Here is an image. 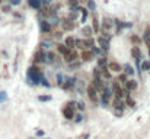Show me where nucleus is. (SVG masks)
Returning <instances> with one entry per match:
<instances>
[{"mask_svg":"<svg viewBox=\"0 0 150 139\" xmlns=\"http://www.w3.org/2000/svg\"><path fill=\"white\" fill-rule=\"evenodd\" d=\"M28 80H29L31 84H40L44 80V74H42V71L38 67L32 65L29 68V71H28Z\"/></svg>","mask_w":150,"mask_h":139,"instance_id":"nucleus-1","label":"nucleus"},{"mask_svg":"<svg viewBox=\"0 0 150 139\" xmlns=\"http://www.w3.org/2000/svg\"><path fill=\"white\" fill-rule=\"evenodd\" d=\"M111 90H112V94H114L115 97H119V99H122L124 96H125V97H127V96H130L127 88H125V90H122V88H121V86H119L118 80H115V81L112 83V88H111Z\"/></svg>","mask_w":150,"mask_h":139,"instance_id":"nucleus-2","label":"nucleus"},{"mask_svg":"<svg viewBox=\"0 0 150 139\" xmlns=\"http://www.w3.org/2000/svg\"><path fill=\"white\" fill-rule=\"evenodd\" d=\"M61 28H63V31H69L70 32V31H73L76 28V23H74V21L66 18V19L61 21Z\"/></svg>","mask_w":150,"mask_h":139,"instance_id":"nucleus-3","label":"nucleus"},{"mask_svg":"<svg viewBox=\"0 0 150 139\" xmlns=\"http://www.w3.org/2000/svg\"><path fill=\"white\" fill-rule=\"evenodd\" d=\"M40 29H41V32L45 34V35H50V34L53 32V26H51V23H50L48 21H41V22H40Z\"/></svg>","mask_w":150,"mask_h":139,"instance_id":"nucleus-4","label":"nucleus"},{"mask_svg":"<svg viewBox=\"0 0 150 139\" xmlns=\"http://www.w3.org/2000/svg\"><path fill=\"white\" fill-rule=\"evenodd\" d=\"M88 96H89V99L93 101V103H96L98 101V90L95 88V86L93 84H90V86H88Z\"/></svg>","mask_w":150,"mask_h":139,"instance_id":"nucleus-5","label":"nucleus"},{"mask_svg":"<svg viewBox=\"0 0 150 139\" xmlns=\"http://www.w3.org/2000/svg\"><path fill=\"white\" fill-rule=\"evenodd\" d=\"M131 55H133V58L135 60L137 65L140 67V58H141V51H140V48H138L137 45H134V47L131 48Z\"/></svg>","mask_w":150,"mask_h":139,"instance_id":"nucleus-6","label":"nucleus"},{"mask_svg":"<svg viewBox=\"0 0 150 139\" xmlns=\"http://www.w3.org/2000/svg\"><path fill=\"white\" fill-rule=\"evenodd\" d=\"M77 58H79V55H77V52H76L74 49H72V51H70L69 54H66V55H64V61H66L67 64L77 61Z\"/></svg>","mask_w":150,"mask_h":139,"instance_id":"nucleus-7","label":"nucleus"},{"mask_svg":"<svg viewBox=\"0 0 150 139\" xmlns=\"http://www.w3.org/2000/svg\"><path fill=\"white\" fill-rule=\"evenodd\" d=\"M80 58H82V61H85V62L92 61V60H93V52H92V49H83L82 54H80Z\"/></svg>","mask_w":150,"mask_h":139,"instance_id":"nucleus-8","label":"nucleus"},{"mask_svg":"<svg viewBox=\"0 0 150 139\" xmlns=\"http://www.w3.org/2000/svg\"><path fill=\"white\" fill-rule=\"evenodd\" d=\"M63 116H64L66 119H69V120L74 119V109L70 107V106H64V107H63Z\"/></svg>","mask_w":150,"mask_h":139,"instance_id":"nucleus-9","label":"nucleus"},{"mask_svg":"<svg viewBox=\"0 0 150 139\" xmlns=\"http://www.w3.org/2000/svg\"><path fill=\"white\" fill-rule=\"evenodd\" d=\"M108 39L109 38H105V36H99L98 38V44H99L102 51H108V48H109V41Z\"/></svg>","mask_w":150,"mask_h":139,"instance_id":"nucleus-10","label":"nucleus"},{"mask_svg":"<svg viewBox=\"0 0 150 139\" xmlns=\"http://www.w3.org/2000/svg\"><path fill=\"white\" fill-rule=\"evenodd\" d=\"M56 60H57V58H56V54H54V52L48 51V52L44 54V62H45V64H54Z\"/></svg>","mask_w":150,"mask_h":139,"instance_id":"nucleus-11","label":"nucleus"},{"mask_svg":"<svg viewBox=\"0 0 150 139\" xmlns=\"http://www.w3.org/2000/svg\"><path fill=\"white\" fill-rule=\"evenodd\" d=\"M108 68H109L111 73H121V71H122V65L118 64V62H115V61L108 62Z\"/></svg>","mask_w":150,"mask_h":139,"instance_id":"nucleus-12","label":"nucleus"},{"mask_svg":"<svg viewBox=\"0 0 150 139\" xmlns=\"http://www.w3.org/2000/svg\"><path fill=\"white\" fill-rule=\"evenodd\" d=\"M76 83H77V78H66V81L63 83V88L64 90H70V88H73L74 86H76Z\"/></svg>","mask_w":150,"mask_h":139,"instance_id":"nucleus-13","label":"nucleus"},{"mask_svg":"<svg viewBox=\"0 0 150 139\" xmlns=\"http://www.w3.org/2000/svg\"><path fill=\"white\" fill-rule=\"evenodd\" d=\"M56 47H57V51H58V54H61L63 57H64L66 54H69V52L72 51V49H70V48H69V47H67L66 44H57Z\"/></svg>","mask_w":150,"mask_h":139,"instance_id":"nucleus-14","label":"nucleus"},{"mask_svg":"<svg viewBox=\"0 0 150 139\" xmlns=\"http://www.w3.org/2000/svg\"><path fill=\"white\" fill-rule=\"evenodd\" d=\"M112 104H114V107L117 109V110H124V104H125V101H122V99H119V97H115L114 100H112Z\"/></svg>","mask_w":150,"mask_h":139,"instance_id":"nucleus-15","label":"nucleus"},{"mask_svg":"<svg viewBox=\"0 0 150 139\" xmlns=\"http://www.w3.org/2000/svg\"><path fill=\"white\" fill-rule=\"evenodd\" d=\"M28 5L35 10H41L42 9V2L41 0H28Z\"/></svg>","mask_w":150,"mask_h":139,"instance_id":"nucleus-16","label":"nucleus"},{"mask_svg":"<svg viewBox=\"0 0 150 139\" xmlns=\"http://www.w3.org/2000/svg\"><path fill=\"white\" fill-rule=\"evenodd\" d=\"M137 81L135 80H127V83H125V88L128 90V91H134V90H137Z\"/></svg>","mask_w":150,"mask_h":139,"instance_id":"nucleus-17","label":"nucleus"},{"mask_svg":"<svg viewBox=\"0 0 150 139\" xmlns=\"http://www.w3.org/2000/svg\"><path fill=\"white\" fill-rule=\"evenodd\" d=\"M34 62H35V64H38V62H44V52H42V49H41V48H40V49L35 52Z\"/></svg>","mask_w":150,"mask_h":139,"instance_id":"nucleus-18","label":"nucleus"},{"mask_svg":"<svg viewBox=\"0 0 150 139\" xmlns=\"http://www.w3.org/2000/svg\"><path fill=\"white\" fill-rule=\"evenodd\" d=\"M99 68H101V77L109 80V78H111V71H109L108 65H105V67H99Z\"/></svg>","mask_w":150,"mask_h":139,"instance_id":"nucleus-19","label":"nucleus"},{"mask_svg":"<svg viewBox=\"0 0 150 139\" xmlns=\"http://www.w3.org/2000/svg\"><path fill=\"white\" fill-rule=\"evenodd\" d=\"M47 21L51 23V26H57L60 23V19L57 18V15H48L47 16Z\"/></svg>","mask_w":150,"mask_h":139,"instance_id":"nucleus-20","label":"nucleus"},{"mask_svg":"<svg viewBox=\"0 0 150 139\" xmlns=\"http://www.w3.org/2000/svg\"><path fill=\"white\" fill-rule=\"evenodd\" d=\"M102 28H103V31H109L111 28H112V21L109 19V18H105L103 21H102Z\"/></svg>","mask_w":150,"mask_h":139,"instance_id":"nucleus-21","label":"nucleus"},{"mask_svg":"<svg viewBox=\"0 0 150 139\" xmlns=\"http://www.w3.org/2000/svg\"><path fill=\"white\" fill-rule=\"evenodd\" d=\"M64 44H66V45H67V47H69L70 49H73V48L76 47V39H74L73 36H67V38H66V42H64Z\"/></svg>","mask_w":150,"mask_h":139,"instance_id":"nucleus-22","label":"nucleus"},{"mask_svg":"<svg viewBox=\"0 0 150 139\" xmlns=\"http://www.w3.org/2000/svg\"><path fill=\"white\" fill-rule=\"evenodd\" d=\"M122 71H124L127 75H133V74H134V68H133L130 64H125V65H122Z\"/></svg>","mask_w":150,"mask_h":139,"instance_id":"nucleus-23","label":"nucleus"},{"mask_svg":"<svg viewBox=\"0 0 150 139\" xmlns=\"http://www.w3.org/2000/svg\"><path fill=\"white\" fill-rule=\"evenodd\" d=\"M92 29H93L96 34L99 32V21H98L96 16H93V19H92Z\"/></svg>","mask_w":150,"mask_h":139,"instance_id":"nucleus-24","label":"nucleus"},{"mask_svg":"<svg viewBox=\"0 0 150 139\" xmlns=\"http://www.w3.org/2000/svg\"><path fill=\"white\" fill-rule=\"evenodd\" d=\"M53 45H54V41H53V39H44V41L41 42V47H42V48H48V49H50Z\"/></svg>","mask_w":150,"mask_h":139,"instance_id":"nucleus-25","label":"nucleus"},{"mask_svg":"<svg viewBox=\"0 0 150 139\" xmlns=\"http://www.w3.org/2000/svg\"><path fill=\"white\" fill-rule=\"evenodd\" d=\"M76 48H79V49H88L86 48V44H85V39H76Z\"/></svg>","mask_w":150,"mask_h":139,"instance_id":"nucleus-26","label":"nucleus"},{"mask_svg":"<svg viewBox=\"0 0 150 139\" xmlns=\"http://www.w3.org/2000/svg\"><path fill=\"white\" fill-rule=\"evenodd\" d=\"M143 41H144L146 44L150 41V28H149V26L144 29V34H143Z\"/></svg>","mask_w":150,"mask_h":139,"instance_id":"nucleus-27","label":"nucleus"},{"mask_svg":"<svg viewBox=\"0 0 150 139\" xmlns=\"http://www.w3.org/2000/svg\"><path fill=\"white\" fill-rule=\"evenodd\" d=\"M69 5H70V8L73 10H79L80 9L79 8V0H69Z\"/></svg>","mask_w":150,"mask_h":139,"instance_id":"nucleus-28","label":"nucleus"},{"mask_svg":"<svg viewBox=\"0 0 150 139\" xmlns=\"http://www.w3.org/2000/svg\"><path fill=\"white\" fill-rule=\"evenodd\" d=\"M92 31H93L92 28H89V26H85V28H83V31H82V34H83L86 38H90V36H92Z\"/></svg>","mask_w":150,"mask_h":139,"instance_id":"nucleus-29","label":"nucleus"},{"mask_svg":"<svg viewBox=\"0 0 150 139\" xmlns=\"http://www.w3.org/2000/svg\"><path fill=\"white\" fill-rule=\"evenodd\" d=\"M106 64H108L106 57H99V58H98V67H105Z\"/></svg>","mask_w":150,"mask_h":139,"instance_id":"nucleus-30","label":"nucleus"},{"mask_svg":"<svg viewBox=\"0 0 150 139\" xmlns=\"http://www.w3.org/2000/svg\"><path fill=\"white\" fill-rule=\"evenodd\" d=\"M140 68H141L143 71H150V61H143V62L140 64Z\"/></svg>","mask_w":150,"mask_h":139,"instance_id":"nucleus-31","label":"nucleus"},{"mask_svg":"<svg viewBox=\"0 0 150 139\" xmlns=\"http://www.w3.org/2000/svg\"><path fill=\"white\" fill-rule=\"evenodd\" d=\"M79 12H82V18H80V19H82V22L85 23V21L88 19V9H82V8H80Z\"/></svg>","mask_w":150,"mask_h":139,"instance_id":"nucleus-32","label":"nucleus"},{"mask_svg":"<svg viewBox=\"0 0 150 139\" xmlns=\"http://www.w3.org/2000/svg\"><path fill=\"white\" fill-rule=\"evenodd\" d=\"M125 104H127L128 107H134V106H135V101H134L130 96H127V99H125Z\"/></svg>","mask_w":150,"mask_h":139,"instance_id":"nucleus-33","label":"nucleus"},{"mask_svg":"<svg viewBox=\"0 0 150 139\" xmlns=\"http://www.w3.org/2000/svg\"><path fill=\"white\" fill-rule=\"evenodd\" d=\"M85 44H86V48H92V47L95 45V41H93L92 38H86V39H85Z\"/></svg>","mask_w":150,"mask_h":139,"instance_id":"nucleus-34","label":"nucleus"},{"mask_svg":"<svg viewBox=\"0 0 150 139\" xmlns=\"http://www.w3.org/2000/svg\"><path fill=\"white\" fill-rule=\"evenodd\" d=\"M80 67V62L79 61H74V62H70L69 64V70H76V68H79Z\"/></svg>","mask_w":150,"mask_h":139,"instance_id":"nucleus-35","label":"nucleus"},{"mask_svg":"<svg viewBox=\"0 0 150 139\" xmlns=\"http://www.w3.org/2000/svg\"><path fill=\"white\" fill-rule=\"evenodd\" d=\"M127 77H128V75H127L125 73H124V74H119V77H118V81H119V83H122V84H125V83H127V80H128Z\"/></svg>","mask_w":150,"mask_h":139,"instance_id":"nucleus-36","label":"nucleus"},{"mask_svg":"<svg viewBox=\"0 0 150 139\" xmlns=\"http://www.w3.org/2000/svg\"><path fill=\"white\" fill-rule=\"evenodd\" d=\"M77 16H79V13H77L76 10H72V12H70V15H69V19L76 21V19H77Z\"/></svg>","mask_w":150,"mask_h":139,"instance_id":"nucleus-37","label":"nucleus"},{"mask_svg":"<svg viewBox=\"0 0 150 139\" xmlns=\"http://www.w3.org/2000/svg\"><path fill=\"white\" fill-rule=\"evenodd\" d=\"M88 8H89V10H95L96 9V5H95L93 0H88Z\"/></svg>","mask_w":150,"mask_h":139,"instance_id":"nucleus-38","label":"nucleus"},{"mask_svg":"<svg viewBox=\"0 0 150 139\" xmlns=\"http://www.w3.org/2000/svg\"><path fill=\"white\" fill-rule=\"evenodd\" d=\"M38 100H40V101H48V100H51V97H50V96H40Z\"/></svg>","mask_w":150,"mask_h":139,"instance_id":"nucleus-39","label":"nucleus"},{"mask_svg":"<svg viewBox=\"0 0 150 139\" xmlns=\"http://www.w3.org/2000/svg\"><path fill=\"white\" fill-rule=\"evenodd\" d=\"M131 41H133L134 44H140V42H141V39H140L138 36H135V35H133V36H131Z\"/></svg>","mask_w":150,"mask_h":139,"instance_id":"nucleus-40","label":"nucleus"},{"mask_svg":"<svg viewBox=\"0 0 150 139\" xmlns=\"http://www.w3.org/2000/svg\"><path fill=\"white\" fill-rule=\"evenodd\" d=\"M63 83H64V81H63V75L58 74V75H57V84H58V86H63Z\"/></svg>","mask_w":150,"mask_h":139,"instance_id":"nucleus-41","label":"nucleus"},{"mask_svg":"<svg viewBox=\"0 0 150 139\" xmlns=\"http://www.w3.org/2000/svg\"><path fill=\"white\" fill-rule=\"evenodd\" d=\"M53 36H54V38H61V36H63V32H61V31H56Z\"/></svg>","mask_w":150,"mask_h":139,"instance_id":"nucleus-42","label":"nucleus"},{"mask_svg":"<svg viewBox=\"0 0 150 139\" xmlns=\"http://www.w3.org/2000/svg\"><path fill=\"white\" fill-rule=\"evenodd\" d=\"M76 107H77V109H79V110H85V103H83V101H79V103H77V106H76Z\"/></svg>","mask_w":150,"mask_h":139,"instance_id":"nucleus-43","label":"nucleus"},{"mask_svg":"<svg viewBox=\"0 0 150 139\" xmlns=\"http://www.w3.org/2000/svg\"><path fill=\"white\" fill-rule=\"evenodd\" d=\"M6 99H8V96H6V93H3V91H2V93H0V101H5Z\"/></svg>","mask_w":150,"mask_h":139,"instance_id":"nucleus-44","label":"nucleus"},{"mask_svg":"<svg viewBox=\"0 0 150 139\" xmlns=\"http://www.w3.org/2000/svg\"><path fill=\"white\" fill-rule=\"evenodd\" d=\"M77 117H74V120L76 122H82V114H76Z\"/></svg>","mask_w":150,"mask_h":139,"instance_id":"nucleus-45","label":"nucleus"},{"mask_svg":"<svg viewBox=\"0 0 150 139\" xmlns=\"http://www.w3.org/2000/svg\"><path fill=\"white\" fill-rule=\"evenodd\" d=\"M122 112H124V110H117V109H115V114H117V116H121Z\"/></svg>","mask_w":150,"mask_h":139,"instance_id":"nucleus-46","label":"nucleus"},{"mask_svg":"<svg viewBox=\"0 0 150 139\" xmlns=\"http://www.w3.org/2000/svg\"><path fill=\"white\" fill-rule=\"evenodd\" d=\"M10 2H12L13 5H19V3H21V0H10Z\"/></svg>","mask_w":150,"mask_h":139,"instance_id":"nucleus-47","label":"nucleus"},{"mask_svg":"<svg viewBox=\"0 0 150 139\" xmlns=\"http://www.w3.org/2000/svg\"><path fill=\"white\" fill-rule=\"evenodd\" d=\"M3 10H5V12H9V10H10V8H9V6H5V8H3Z\"/></svg>","mask_w":150,"mask_h":139,"instance_id":"nucleus-48","label":"nucleus"},{"mask_svg":"<svg viewBox=\"0 0 150 139\" xmlns=\"http://www.w3.org/2000/svg\"><path fill=\"white\" fill-rule=\"evenodd\" d=\"M147 48H149V51H150V41L147 42Z\"/></svg>","mask_w":150,"mask_h":139,"instance_id":"nucleus-49","label":"nucleus"},{"mask_svg":"<svg viewBox=\"0 0 150 139\" xmlns=\"http://www.w3.org/2000/svg\"><path fill=\"white\" fill-rule=\"evenodd\" d=\"M79 2H88V0H79Z\"/></svg>","mask_w":150,"mask_h":139,"instance_id":"nucleus-50","label":"nucleus"},{"mask_svg":"<svg viewBox=\"0 0 150 139\" xmlns=\"http://www.w3.org/2000/svg\"><path fill=\"white\" fill-rule=\"evenodd\" d=\"M2 2H3V0H0V3H2Z\"/></svg>","mask_w":150,"mask_h":139,"instance_id":"nucleus-51","label":"nucleus"}]
</instances>
